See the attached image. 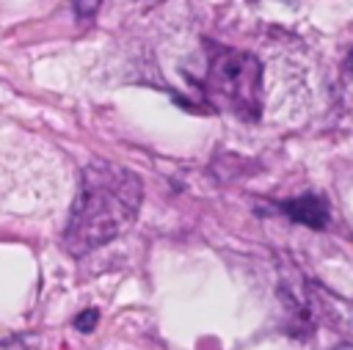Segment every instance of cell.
<instances>
[{
  "mask_svg": "<svg viewBox=\"0 0 353 350\" xmlns=\"http://www.w3.org/2000/svg\"><path fill=\"white\" fill-rule=\"evenodd\" d=\"M350 69H353V55H350Z\"/></svg>",
  "mask_w": 353,
  "mask_h": 350,
  "instance_id": "52a82bcc",
  "label": "cell"
},
{
  "mask_svg": "<svg viewBox=\"0 0 353 350\" xmlns=\"http://www.w3.org/2000/svg\"><path fill=\"white\" fill-rule=\"evenodd\" d=\"M281 209H284L292 220H298V223H303V226H309V229H325L328 220H331V212H328L325 198H320V196H314V193L290 198V201L281 204Z\"/></svg>",
  "mask_w": 353,
  "mask_h": 350,
  "instance_id": "3957f363",
  "label": "cell"
},
{
  "mask_svg": "<svg viewBox=\"0 0 353 350\" xmlns=\"http://www.w3.org/2000/svg\"><path fill=\"white\" fill-rule=\"evenodd\" d=\"M97 320H99V311H97V309H85V311H80V314L74 317V328H77L80 333H91V331L97 328Z\"/></svg>",
  "mask_w": 353,
  "mask_h": 350,
  "instance_id": "277c9868",
  "label": "cell"
},
{
  "mask_svg": "<svg viewBox=\"0 0 353 350\" xmlns=\"http://www.w3.org/2000/svg\"><path fill=\"white\" fill-rule=\"evenodd\" d=\"M97 6H99V0H74V11H77V17H91L94 11H97Z\"/></svg>",
  "mask_w": 353,
  "mask_h": 350,
  "instance_id": "5b68a950",
  "label": "cell"
},
{
  "mask_svg": "<svg viewBox=\"0 0 353 350\" xmlns=\"http://www.w3.org/2000/svg\"><path fill=\"white\" fill-rule=\"evenodd\" d=\"M331 350H353V344H336V347H331Z\"/></svg>",
  "mask_w": 353,
  "mask_h": 350,
  "instance_id": "8992f818",
  "label": "cell"
},
{
  "mask_svg": "<svg viewBox=\"0 0 353 350\" xmlns=\"http://www.w3.org/2000/svg\"><path fill=\"white\" fill-rule=\"evenodd\" d=\"M207 91L234 116L256 119L262 110V63L251 52L218 50L207 66Z\"/></svg>",
  "mask_w": 353,
  "mask_h": 350,
  "instance_id": "7a4b0ae2",
  "label": "cell"
},
{
  "mask_svg": "<svg viewBox=\"0 0 353 350\" xmlns=\"http://www.w3.org/2000/svg\"><path fill=\"white\" fill-rule=\"evenodd\" d=\"M143 198L141 179L108 160H91L80 174V190L63 231V248L72 256H85L119 234L138 218Z\"/></svg>",
  "mask_w": 353,
  "mask_h": 350,
  "instance_id": "6da1fadb",
  "label": "cell"
}]
</instances>
